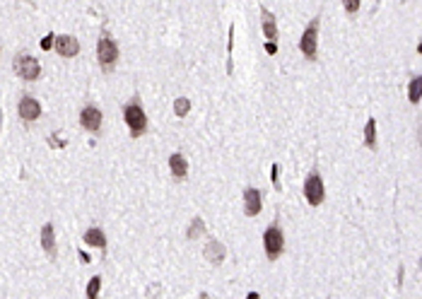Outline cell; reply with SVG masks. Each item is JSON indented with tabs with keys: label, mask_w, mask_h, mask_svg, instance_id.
Here are the masks:
<instances>
[{
	"label": "cell",
	"mask_w": 422,
	"mask_h": 299,
	"mask_svg": "<svg viewBox=\"0 0 422 299\" xmlns=\"http://www.w3.org/2000/svg\"><path fill=\"white\" fill-rule=\"evenodd\" d=\"M123 118L128 123V128H130V133H133V138H138V135H142L147 130V116H145V111H142L138 99L128 101L123 106Z\"/></svg>",
	"instance_id": "1"
},
{
	"label": "cell",
	"mask_w": 422,
	"mask_h": 299,
	"mask_svg": "<svg viewBox=\"0 0 422 299\" xmlns=\"http://www.w3.org/2000/svg\"><path fill=\"white\" fill-rule=\"evenodd\" d=\"M97 56H99L102 70H104V73H111V70H113V65H116V58H118V46L113 44V39H111L106 32L102 34V39H99Z\"/></svg>",
	"instance_id": "2"
},
{
	"label": "cell",
	"mask_w": 422,
	"mask_h": 299,
	"mask_svg": "<svg viewBox=\"0 0 422 299\" xmlns=\"http://www.w3.org/2000/svg\"><path fill=\"white\" fill-rule=\"evenodd\" d=\"M263 246H266V256L270 261H275L278 256L282 253L285 249V236H282V229L278 224H273V227H268L266 234H263Z\"/></svg>",
	"instance_id": "3"
},
{
	"label": "cell",
	"mask_w": 422,
	"mask_h": 299,
	"mask_svg": "<svg viewBox=\"0 0 422 299\" xmlns=\"http://www.w3.org/2000/svg\"><path fill=\"white\" fill-rule=\"evenodd\" d=\"M15 70H17V75L19 78H24V80H36L39 75H41V65H39V61L36 58H31L29 53H17L15 56Z\"/></svg>",
	"instance_id": "4"
},
{
	"label": "cell",
	"mask_w": 422,
	"mask_h": 299,
	"mask_svg": "<svg viewBox=\"0 0 422 299\" xmlns=\"http://www.w3.org/2000/svg\"><path fill=\"white\" fill-rule=\"evenodd\" d=\"M304 198L309 200L312 205H321L323 203V198H326V189H323V181H321V176L314 172L307 181H304Z\"/></svg>",
	"instance_id": "5"
},
{
	"label": "cell",
	"mask_w": 422,
	"mask_h": 299,
	"mask_svg": "<svg viewBox=\"0 0 422 299\" xmlns=\"http://www.w3.org/2000/svg\"><path fill=\"white\" fill-rule=\"evenodd\" d=\"M316 44H318V19H314L312 24L307 27V32L302 34V39H299V48H302V53L307 56V58H316Z\"/></svg>",
	"instance_id": "6"
},
{
	"label": "cell",
	"mask_w": 422,
	"mask_h": 299,
	"mask_svg": "<svg viewBox=\"0 0 422 299\" xmlns=\"http://www.w3.org/2000/svg\"><path fill=\"white\" fill-rule=\"evenodd\" d=\"M80 121H82V126L87 128L90 133H97L102 128V111L97 106H85L82 113H80Z\"/></svg>",
	"instance_id": "7"
},
{
	"label": "cell",
	"mask_w": 422,
	"mask_h": 299,
	"mask_svg": "<svg viewBox=\"0 0 422 299\" xmlns=\"http://www.w3.org/2000/svg\"><path fill=\"white\" fill-rule=\"evenodd\" d=\"M19 116H22L24 121H36V118L41 116L39 101H36L34 97H22V101H19Z\"/></svg>",
	"instance_id": "8"
},
{
	"label": "cell",
	"mask_w": 422,
	"mask_h": 299,
	"mask_svg": "<svg viewBox=\"0 0 422 299\" xmlns=\"http://www.w3.org/2000/svg\"><path fill=\"white\" fill-rule=\"evenodd\" d=\"M56 51L61 53L63 58H73V56H75V53L80 51L78 39H73V36H68V34L56 36Z\"/></svg>",
	"instance_id": "9"
},
{
	"label": "cell",
	"mask_w": 422,
	"mask_h": 299,
	"mask_svg": "<svg viewBox=\"0 0 422 299\" xmlns=\"http://www.w3.org/2000/svg\"><path fill=\"white\" fill-rule=\"evenodd\" d=\"M244 212L251 215V217L261 212V191H256V189L244 191Z\"/></svg>",
	"instance_id": "10"
},
{
	"label": "cell",
	"mask_w": 422,
	"mask_h": 299,
	"mask_svg": "<svg viewBox=\"0 0 422 299\" xmlns=\"http://www.w3.org/2000/svg\"><path fill=\"white\" fill-rule=\"evenodd\" d=\"M205 258L212 263V266H219L224 261V246L219 244L217 239H208L205 244Z\"/></svg>",
	"instance_id": "11"
},
{
	"label": "cell",
	"mask_w": 422,
	"mask_h": 299,
	"mask_svg": "<svg viewBox=\"0 0 422 299\" xmlns=\"http://www.w3.org/2000/svg\"><path fill=\"white\" fill-rule=\"evenodd\" d=\"M261 17H263V34H266L268 44H275L278 39V24H275V15L268 12L266 7H261Z\"/></svg>",
	"instance_id": "12"
},
{
	"label": "cell",
	"mask_w": 422,
	"mask_h": 299,
	"mask_svg": "<svg viewBox=\"0 0 422 299\" xmlns=\"http://www.w3.org/2000/svg\"><path fill=\"white\" fill-rule=\"evenodd\" d=\"M41 246H44V251L51 258L56 256V232H53V224H44V229H41Z\"/></svg>",
	"instance_id": "13"
},
{
	"label": "cell",
	"mask_w": 422,
	"mask_h": 299,
	"mask_svg": "<svg viewBox=\"0 0 422 299\" xmlns=\"http://www.w3.org/2000/svg\"><path fill=\"white\" fill-rule=\"evenodd\" d=\"M169 167H172V174L176 179H184L188 174V162L181 152H174L172 157H169Z\"/></svg>",
	"instance_id": "14"
},
{
	"label": "cell",
	"mask_w": 422,
	"mask_h": 299,
	"mask_svg": "<svg viewBox=\"0 0 422 299\" xmlns=\"http://www.w3.org/2000/svg\"><path fill=\"white\" fill-rule=\"evenodd\" d=\"M85 241H87L90 246H97V249H104V246H106V236H104L102 229H97V227L85 232Z\"/></svg>",
	"instance_id": "15"
},
{
	"label": "cell",
	"mask_w": 422,
	"mask_h": 299,
	"mask_svg": "<svg viewBox=\"0 0 422 299\" xmlns=\"http://www.w3.org/2000/svg\"><path fill=\"white\" fill-rule=\"evenodd\" d=\"M408 97L413 104H418L422 99V78H413L410 80V87H408Z\"/></svg>",
	"instance_id": "16"
},
{
	"label": "cell",
	"mask_w": 422,
	"mask_h": 299,
	"mask_svg": "<svg viewBox=\"0 0 422 299\" xmlns=\"http://www.w3.org/2000/svg\"><path fill=\"white\" fill-rule=\"evenodd\" d=\"M364 142H367V147H376V121L374 118H369L367 121V126H364Z\"/></svg>",
	"instance_id": "17"
},
{
	"label": "cell",
	"mask_w": 422,
	"mask_h": 299,
	"mask_svg": "<svg viewBox=\"0 0 422 299\" xmlns=\"http://www.w3.org/2000/svg\"><path fill=\"white\" fill-rule=\"evenodd\" d=\"M205 232V222L201 220V217H196V220L191 222V227H188V232H186V236L188 239H198V236Z\"/></svg>",
	"instance_id": "18"
},
{
	"label": "cell",
	"mask_w": 422,
	"mask_h": 299,
	"mask_svg": "<svg viewBox=\"0 0 422 299\" xmlns=\"http://www.w3.org/2000/svg\"><path fill=\"white\" fill-rule=\"evenodd\" d=\"M99 287H102V278L94 275L92 280L87 283V299H99Z\"/></svg>",
	"instance_id": "19"
},
{
	"label": "cell",
	"mask_w": 422,
	"mask_h": 299,
	"mask_svg": "<svg viewBox=\"0 0 422 299\" xmlns=\"http://www.w3.org/2000/svg\"><path fill=\"white\" fill-rule=\"evenodd\" d=\"M188 111H191V101H188L186 97H179V99L174 101V113H176V116H186Z\"/></svg>",
	"instance_id": "20"
},
{
	"label": "cell",
	"mask_w": 422,
	"mask_h": 299,
	"mask_svg": "<svg viewBox=\"0 0 422 299\" xmlns=\"http://www.w3.org/2000/svg\"><path fill=\"white\" fill-rule=\"evenodd\" d=\"M53 44H56V36H53V34H46V36L41 39V48H44V51H48Z\"/></svg>",
	"instance_id": "21"
},
{
	"label": "cell",
	"mask_w": 422,
	"mask_h": 299,
	"mask_svg": "<svg viewBox=\"0 0 422 299\" xmlns=\"http://www.w3.org/2000/svg\"><path fill=\"white\" fill-rule=\"evenodd\" d=\"M345 10H347V12H357V10H360V0H347V2H345Z\"/></svg>",
	"instance_id": "22"
},
{
	"label": "cell",
	"mask_w": 422,
	"mask_h": 299,
	"mask_svg": "<svg viewBox=\"0 0 422 299\" xmlns=\"http://www.w3.org/2000/svg\"><path fill=\"white\" fill-rule=\"evenodd\" d=\"M278 172H280V167H278V164H273V184H275V186H280V181H278Z\"/></svg>",
	"instance_id": "23"
},
{
	"label": "cell",
	"mask_w": 422,
	"mask_h": 299,
	"mask_svg": "<svg viewBox=\"0 0 422 299\" xmlns=\"http://www.w3.org/2000/svg\"><path fill=\"white\" fill-rule=\"evenodd\" d=\"M266 51L270 53V56H273V53H278V44H268V41H266Z\"/></svg>",
	"instance_id": "24"
},
{
	"label": "cell",
	"mask_w": 422,
	"mask_h": 299,
	"mask_svg": "<svg viewBox=\"0 0 422 299\" xmlns=\"http://www.w3.org/2000/svg\"><path fill=\"white\" fill-rule=\"evenodd\" d=\"M246 299H258V292H251V295H249Z\"/></svg>",
	"instance_id": "25"
},
{
	"label": "cell",
	"mask_w": 422,
	"mask_h": 299,
	"mask_svg": "<svg viewBox=\"0 0 422 299\" xmlns=\"http://www.w3.org/2000/svg\"><path fill=\"white\" fill-rule=\"evenodd\" d=\"M418 53H422V41H420V44H418Z\"/></svg>",
	"instance_id": "26"
},
{
	"label": "cell",
	"mask_w": 422,
	"mask_h": 299,
	"mask_svg": "<svg viewBox=\"0 0 422 299\" xmlns=\"http://www.w3.org/2000/svg\"><path fill=\"white\" fill-rule=\"evenodd\" d=\"M201 299H210V297H208V295H201Z\"/></svg>",
	"instance_id": "27"
}]
</instances>
